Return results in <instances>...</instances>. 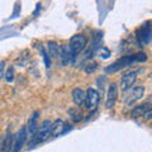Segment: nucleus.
<instances>
[{"instance_id": "obj_1", "label": "nucleus", "mask_w": 152, "mask_h": 152, "mask_svg": "<svg viewBox=\"0 0 152 152\" xmlns=\"http://www.w3.org/2000/svg\"><path fill=\"white\" fill-rule=\"evenodd\" d=\"M51 121L46 119L43 123H42V126L38 128V131L34 136L31 138L29 141V147H33L34 145L37 143H41V142H45L47 138L50 137V128H51Z\"/></svg>"}, {"instance_id": "obj_2", "label": "nucleus", "mask_w": 152, "mask_h": 152, "mask_svg": "<svg viewBox=\"0 0 152 152\" xmlns=\"http://www.w3.org/2000/svg\"><path fill=\"white\" fill-rule=\"evenodd\" d=\"M88 45V38L85 34H75L74 37H71L70 39V50L74 55L80 53L81 51L85 50V47Z\"/></svg>"}, {"instance_id": "obj_3", "label": "nucleus", "mask_w": 152, "mask_h": 152, "mask_svg": "<svg viewBox=\"0 0 152 152\" xmlns=\"http://www.w3.org/2000/svg\"><path fill=\"white\" fill-rule=\"evenodd\" d=\"M99 104V93L93 88H89L85 91V108L88 110H95Z\"/></svg>"}, {"instance_id": "obj_4", "label": "nucleus", "mask_w": 152, "mask_h": 152, "mask_svg": "<svg viewBox=\"0 0 152 152\" xmlns=\"http://www.w3.org/2000/svg\"><path fill=\"white\" fill-rule=\"evenodd\" d=\"M27 138H28V136H27V127L24 126V127H22L18 131L17 134L13 137L12 151L13 152H19V151H20L23 148V146H24Z\"/></svg>"}, {"instance_id": "obj_5", "label": "nucleus", "mask_w": 152, "mask_h": 152, "mask_svg": "<svg viewBox=\"0 0 152 152\" xmlns=\"http://www.w3.org/2000/svg\"><path fill=\"white\" fill-rule=\"evenodd\" d=\"M133 62H134V57L133 56H124V57H122V58L117 60L115 62L112 64L109 67H107V71L108 72H115V71H119L122 69L127 67V66H129Z\"/></svg>"}, {"instance_id": "obj_6", "label": "nucleus", "mask_w": 152, "mask_h": 152, "mask_svg": "<svg viewBox=\"0 0 152 152\" xmlns=\"http://www.w3.org/2000/svg\"><path fill=\"white\" fill-rule=\"evenodd\" d=\"M143 95H145V88L143 86H134L129 91V94L127 95V99H126L127 105L132 107L134 103L140 102L141 99L143 98Z\"/></svg>"}, {"instance_id": "obj_7", "label": "nucleus", "mask_w": 152, "mask_h": 152, "mask_svg": "<svg viewBox=\"0 0 152 152\" xmlns=\"http://www.w3.org/2000/svg\"><path fill=\"white\" fill-rule=\"evenodd\" d=\"M150 24H151L150 22H146L137 31V38H138V41L141 43H145V45L150 43V41H151V26Z\"/></svg>"}, {"instance_id": "obj_8", "label": "nucleus", "mask_w": 152, "mask_h": 152, "mask_svg": "<svg viewBox=\"0 0 152 152\" xmlns=\"http://www.w3.org/2000/svg\"><path fill=\"white\" fill-rule=\"evenodd\" d=\"M118 98V85L115 83H112L109 85L108 93H107V100H105V108L112 109L114 107V104L117 102Z\"/></svg>"}, {"instance_id": "obj_9", "label": "nucleus", "mask_w": 152, "mask_h": 152, "mask_svg": "<svg viewBox=\"0 0 152 152\" xmlns=\"http://www.w3.org/2000/svg\"><path fill=\"white\" fill-rule=\"evenodd\" d=\"M137 80V72H128L121 79V89L123 90V91H127V90H129L133 85H134Z\"/></svg>"}, {"instance_id": "obj_10", "label": "nucleus", "mask_w": 152, "mask_h": 152, "mask_svg": "<svg viewBox=\"0 0 152 152\" xmlns=\"http://www.w3.org/2000/svg\"><path fill=\"white\" fill-rule=\"evenodd\" d=\"M38 118H39V113L34 112L32 114V117L29 118L28 126H26L27 127V136L31 137V138L36 134L37 131H38Z\"/></svg>"}, {"instance_id": "obj_11", "label": "nucleus", "mask_w": 152, "mask_h": 152, "mask_svg": "<svg viewBox=\"0 0 152 152\" xmlns=\"http://www.w3.org/2000/svg\"><path fill=\"white\" fill-rule=\"evenodd\" d=\"M61 58V61H62L64 64H67L69 61H71V58L75 56L72 52H71L69 45H62L58 47V55H57Z\"/></svg>"}, {"instance_id": "obj_12", "label": "nucleus", "mask_w": 152, "mask_h": 152, "mask_svg": "<svg viewBox=\"0 0 152 152\" xmlns=\"http://www.w3.org/2000/svg\"><path fill=\"white\" fill-rule=\"evenodd\" d=\"M64 126H65L64 121L56 119V121L51 124V128H50V136L55 138V137L60 136L61 133H64Z\"/></svg>"}, {"instance_id": "obj_13", "label": "nucleus", "mask_w": 152, "mask_h": 152, "mask_svg": "<svg viewBox=\"0 0 152 152\" xmlns=\"http://www.w3.org/2000/svg\"><path fill=\"white\" fill-rule=\"evenodd\" d=\"M72 100L77 107H84L85 104V91L80 88H75L72 90Z\"/></svg>"}, {"instance_id": "obj_14", "label": "nucleus", "mask_w": 152, "mask_h": 152, "mask_svg": "<svg viewBox=\"0 0 152 152\" xmlns=\"http://www.w3.org/2000/svg\"><path fill=\"white\" fill-rule=\"evenodd\" d=\"M13 133L10 131V128H8L7 131V134L4 137V142H3V146H1V152H9L12 150V143H13Z\"/></svg>"}, {"instance_id": "obj_15", "label": "nucleus", "mask_w": 152, "mask_h": 152, "mask_svg": "<svg viewBox=\"0 0 152 152\" xmlns=\"http://www.w3.org/2000/svg\"><path fill=\"white\" fill-rule=\"evenodd\" d=\"M69 115H70V119L74 123H79V122L83 121V112L80 110L79 108L69 109Z\"/></svg>"}, {"instance_id": "obj_16", "label": "nucleus", "mask_w": 152, "mask_h": 152, "mask_svg": "<svg viewBox=\"0 0 152 152\" xmlns=\"http://www.w3.org/2000/svg\"><path fill=\"white\" fill-rule=\"evenodd\" d=\"M150 102H146L143 103L142 105H138V107H134L133 108V110H132V115L134 117V118H138V117H142V114H143L147 109L150 108Z\"/></svg>"}, {"instance_id": "obj_17", "label": "nucleus", "mask_w": 152, "mask_h": 152, "mask_svg": "<svg viewBox=\"0 0 152 152\" xmlns=\"http://www.w3.org/2000/svg\"><path fill=\"white\" fill-rule=\"evenodd\" d=\"M102 42H103V33L102 32H96L95 36L93 38V43H91V51L98 50L99 47L102 46Z\"/></svg>"}, {"instance_id": "obj_18", "label": "nucleus", "mask_w": 152, "mask_h": 152, "mask_svg": "<svg viewBox=\"0 0 152 152\" xmlns=\"http://www.w3.org/2000/svg\"><path fill=\"white\" fill-rule=\"evenodd\" d=\"M58 45L56 43V42H48L47 43V50H48V56L51 57H56L57 55H58Z\"/></svg>"}, {"instance_id": "obj_19", "label": "nucleus", "mask_w": 152, "mask_h": 152, "mask_svg": "<svg viewBox=\"0 0 152 152\" xmlns=\"http://www.w3.org/2000/svg\"><path fill=\"white\" fill-rule=\"evenodd\" d=\"M4 79H5L7 83H13L14 81V67H13V66H9V67L5 70Z\"/></svg>"}, {"instance_id": "obj_20", "label": "nucleus", "mask_w": 152, "mask_h": 152, "mask_svg": "<svg viewBox=\"0 0 152 152\" xmlns=\"http://www.w3.org/2000/svg\"><path fill=\"white\" fill-rule=\"evenodd\" d=\"M134 57V62H146L147 61V55L145 52H138V53L133 55Z\"/></svg>"}, {"instance_id": "obj_21", "label": "nucleus", "mask_w": 152, "mask_h": 152, "mask_svg": "<svg viewBox=\"0 0 152 152\" xmlns=\"http://www.w3.org/2000/svg\"><path fill=\"white\" fill-rule=\"evenodd\" d=\"M5 75V61H0V79H4Z\"/></svg>"}, {"instance_id": "obj_22", "label": "nucleus", "mask_w": 152, "mask_h": 152, "mask_svg": "<svg viewBox=\"0 0 152 152\" xmlns=\"http://www.w3.org/2000/svg\"><path fill=\"white\" fill-rule=\"evenodd\" d=\"M142 118H143L145 121H150L151 119V108H148L143 114H142Z\"/></svg>"}]
</instances>
